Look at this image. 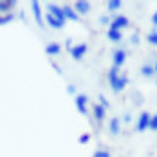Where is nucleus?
I'll return each instance as SVG.
<instances>
[{
    "mask_svg": "<svg viewBox=\"0 0 157 157\" xmlns=\"http://www.w3.org/2000/svg\"><path fill=\"white\" fill-rule=\"evenodd\" d=\"M91 5L88 2H83V0H78V2H75V10L80 13V14H86V13L90 11Z\"/></svg>",
    "mask_w": 157,
    "mask_h": 157,
    "instance_id": "nucleus-11",
    "label": "nucleus"
},
{
    "mask_svg": "<svg viewBox=\"0 0 157 157\" xmlns=\"http://www.w3.org/2000/svg\"><path fill=\"white\" fill-rule=\"evenodd\" d=\"M63 14H64V17H66V21L68 19L69 21H78V14L72 8H69V6H64L63 8Z\"/></svg>",
    "mask_w": 157,
    "mask_h": 157,
    "instance_id": "nucleus-12",
    "label": "nucleus"
},
{
    "mask_svg": "<svg viewBox=\"0 0 157 157\" xmlns=\"http://www.w3.org/2000/svg\"><path fill=\"white\" fill-rule=\"evenodd\" d=\"M13 21V14H6V16H0V25H3L6 22Z\"/></svg>",
    "mask_w": 157,
    "mask_h": 157,
    "instance_id": "nucleus-21",
    "label": "nucleus"
},
{
    "mask_svg": "<svg viewBox=\"0 0 157 157\" xmlns=\"http://www.w3.org/2000/svg\"><path fill=\"white\" fill-rule=\"evenodd\" d=\"M127 25H129V19L126 16H116L110 24V29L120 32V29H124V27H127Z\"/></svg>",
    "mask_w": 157,
    "mask_h": 157,
    "instance_id": "nucleus-4",
    "label": "nucleus"
},
{
    "mask_svg": "<svg viewBox=\"0 0 157 157\" xmlns=\"http://www.w3.org/2000/svg\"><path fill=\"white\" fill-rule=\"evenodd\" d=\"M14 5H16V2H0V13H3V11H10Z\"/></svg>",
    "mask_w": 157,
    "mask_h": 157,
    "instance_id": "nucleus-17",
    "label": "nucleus"
},
{
    "mask_svg": "<svg viewBox=\"0 0 157 157\" xmlns=\"http://www.w3.org/2000/svg\"><path fill=\"white\" fill-rule=\"evenodd\" d=\"M32 10H33V14H35V19L38 22L39 27L44 25V21H43V16H41V6H39L38 2H32Z\"/></svg>",
    "mask_w": 157,
    "mask_h": 157,
    "instance_id": "nucleus-8",
    "label": "nucleus"
},
{
    "mask_svg": "<svg viewBox=\"0 0 157 157\" xmlns=\"http://www.w3.org/2000/svg\"><path fill=\"white\" fill-rule=\"evenodd\" d=\"M148 41H149L151 44L157 46V32H151V33L148 35Z\"/></svg>",
    "mask_w": 157,
    "mask_h": 157,
    "instance_id": "nucleus-19",
    "label": "nucleus"
},
{
    "mask_svg": "<svg viewBox=\"0 0 157 157\" xmlns=\"http://www.w3.org/2000/svg\"><path fill=\"white\" fill-rule=\"evenodd\" d=\"M126 57H127V54H126V50H124V49H118V50H115V54H113L115 68H120L121 64L126 61Z\"/></svg>",
    "mask_w": 157,
    "mask_h": 157,
    "instance_id": "nucleus-7",
    "label": "nucleus"
},
{
    "mask_svg": "<svg viewBox=\"0 0 157 157\" xmlns=\"http://www.w3.org/2000/svg\"><path fill=\"white\" fill-rule=\"evenodd\" d=\"M109 82H110V85H112V90L113 91H121L124 86H126V83H127V77L123 74V75H120L118 74V68H112L110 69V72H109Z\"/></svg>",
    "mask_w": 157,
    "mask_h": 157,
    "instance_id": "nucleus-1",
    "label": "nucleus"
},
{
    "mask_svg": "<svg viewBox=\"0 0 157 157\" xmlns=\"http://www.w3.org/2000/svg\"><path fill=\"white\" fill-rule=\"evenodd\" d=\"M107 36H109V39H112V41H120V39H121V32H118V30H109L107 32Z\"/></svg>",
    "mask_w": 157,
    "mask_h": 157,
    "instance_id": "nucleus-15",
    "label": "nucleus"
},
{
    "mask_svg": "<svg viewBox=\"0 0 157 157\" xmlns=\"http://www.w3.org/2000/svg\"><path fill=\"white\" fill-rule=\"evenodd\" d=\"M90 138H91V135H90V134H83V135L80 137V140H78V141H80L82 145H85V143H88V141H90Z\"/></svg>",
    "mask_w": 157,
    "mask_h": 157,
    "instance_id": "nucleus-22",
    "label": "nucleus"
},
{
    "mask_svg": "<svg viewBox=\"0 0 157 157\" xmlns=\"http://www.w3.org/2000/svg\"><path fill=\"white\" fill-rule=\"evenodd\" d=\"M121 2L120 0H110V2L107 3V8H109V11H115V10H118V8H121Z\"/></svg>",
    "mask_w": 157,
    "mask_h": 157,
    "instance_id": "nucleus-16",
    "label": "nucleus"
},
{
    "mask_svg": "<svg viewBox=\"0 0 157 157\" xmlns=\"http://www.w3.org/2000/svg\"><path fill=\"white\" fill-rule=\"evenodd\" d=\"M47 14H50L52 17H55L60 24H66V17H64V14H63V8H60V6H57V5H49L47 6Z\"/></svg>",
    "mask_w": 157,
    "mask_h": 157,
    "instance_id": "nucleus-2",
    "label": "nucleus"
},
{
    "mask_svg": "<svg viewBox=\"0 0 157 157\" xmlns=\"http://www.w3.org/2000/svg\"><path fill=\"white\" fill-rule=\"evenodd\" d=\"M149 120H151V115L148 112H143L138 118V123H137V130H140V132H143L145 129L149 127Z\"/></svg>",
    "mask_w": 157,
    "mask_h": 157,
    "instance_id": "nucleus-5",
    "label": "nucleus"
},
{
    "mask_svg": "<svg viewBox=\"0 0 157 157\" xmlns=\"http://www.w3.org/2000/svg\"><path fill=\"white\" fill-rule=\"evenodd\" d=\"M60 52H61V46L58 43H50L46 46V54L49 55H58Z\"/></svg>",
    "mask_w": 157,
    "mask_h": 157,
    "instance_id": "nucleus-10",
    "label": "nucleus"
},
{
    "mask_svg": "<svg viewBox=\"0 0 157 157\" xmlns=\"http://www.w3.org/2000/svg\"><path fill=\"white\" fill-rule=\"evenodd\" d=\"M154 71H155V72H157V63H155V66H154Z\"/></svg>",
    "mask_w": 157,
    "mask_h": 157,
    "instance_id": "nucleus-25",
    "label": "nucleus"
},
{
    "mask_svg": "<svg viewBox=\"0 0 157 157\" xmlns=\"http://www.w3.org/2000/svg\"><path fill=\"white\" fill-rule=\"evenodd\" d=\"M86 104H88V98L85 94L75 96V107L82 115H86Z\"/></svg>",
    "mask_w": 157,
    "mask_h": 157,
    "instance_id": "nucleus-6",
    "label": "nucleus"
},
{
    "mask_svg": "<svg viewBox=\"0 0 157 157\" xmlns=\"http://www.w3.org/2000/svg\"><path fill=\"white\" fill-rule=\"evenodd\" d=\"M46 21H47V24L50 25L52 29H63V27H64L63 24H60V22H58L55 17H52L50 14H47V16H46Z\"/></svg>",
    "mask_w": 157,
    "mask_h": 157,
    "instance_id": "nucleus-13",
    "label": "nucleus"
},
{
    "mask_svg": "<svg viewBox=\"0 0 157 157\" xmlns=\"http://www.w3.org/2000/svg\"><path fill=\"white\" fill-rule=\"evenodd\" d=\"M110 132L113 135L120 134V121H118V118H113V120L110 121Z\"/></svg>",
    "mask_w": 157,
    "mask_h": 157,
    "instance_id": "nucleus-14",
    "label": "nucleus"
},
{
    "mask_svg": "<svg viewBox=\"0 0 157 157\" xmlns=\"http://www.w3.org/2000/svg\"><path fill=\"white\" fill-rule=\"evenodd\" d=\"M152 24H154V25H157V11L152 14Z\"/></svg>",
    "mask_w": 157,
    "mask_h": 157,
    "instance_id": "nucleus-23",
    "label": "nucleus"
},
{
    "mask_svg": "<svg viewBox=\"0 0 157 157\" xmlns=\"http://www.w3.org/2000/svg\"><path fill=\"white\" fill-rule=\"evenodd\" d=\"M93 113H94V118H96L98 123H102L104 118H105V109H104L101 104H96L93 107Z\"/></svg>",
    "mask_w": 157,
    "mask_h": 157,
    "instance_id": "nucleus-9",
    "label": "nucleus"
},
{
    "mask_svg": "<svg viewBox=\"0 0 157 157\" xmlns=\"http://www.w3.org/2000/svg\"><path fill=\"white\" fill-rule=\"evenodd\" d=\"M93 157H101V151H98V152H96V154H94Z\"/></svg>",
    "mask_w": 157,
    "mask_h": 157,
    "instance_id": "nucleus-24",
    "label": "nucleus"
},
{
    "mask_svg": "<svg viewBox=\"0 0 157 157\" xmlns=\"http://www.w3.org/2000/svg\"><path fill=\"white\" fill-rule=\"evenodd\" d=\"M149 129L151 130H157V115L151 116V120H149Z\"/></svg>",
    "mask_w": 157,
    "mask_h": 157,
    "instance_id": "nucleus-20",
    "label": "nucleus"
},
{
    "mask_svg": "<svg viewBox=\"0 0 157 157\" xmlns=\"http://www.w3.org/2000/svg\"><path fill=\"white\" fill-rule=\"evenodd\" d=\"M141 74H143V75H146V77H149V75L154 74V68L151 66V64H145V66L141 68Z\"/></svg>",
    "mask_w": 157,
    "mask_h": 157,
    "instance_id": "nucleus-18",
    "label": "nucleus"
},
{
    "mask_svg": "<svg viewBox=\"0 0 157 157\" xmlns=\"http://www.w3.org/2000/svg\"><path fill=\"white\" fill-rule=\"evenodd\" d=\"M86 50H88V44H85V43L77 44V46H74V47H71V49H69L71 55H72L75 60H82V58H83V55L86 54Z\"/></svg>",
    "mask_w": 157,
    "mask_h": 157,
    "instance_id": "nucleus-3",
    "label": "nucleus"
}]
</instances>
